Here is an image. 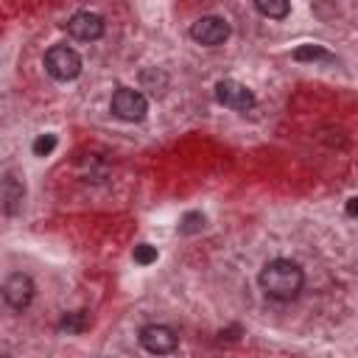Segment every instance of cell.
<instances>
[{"mask_svg": "<svg viewBox=\"0 0 358 358\" xmlns=\"http://www.w3.org/2000/svg\"><path fill=\"white\" fill-rule=\"evenodd\" d=\"M109 109H112L115 117L129 120V123H137V120L145 117L148 101H145L143 92L129 90V87H120V90H115V95H112V101H109Z\"/></svg>", "mask_w": 358, "mask_h": 358, "instance_id": "3957f363", "label": "cell"}, {"mask_svg": "<svg viewBox=\"0 0 358 358\" xmlns=\"http://www.w3.org/2000/svg\"><path fill=\"white\" fill-rule=\"evenodd\" d=\"M294 59L296 62H336V56L327 53L322 45H299L294 50Z\"/></svg>", "mask_w": 358, "mask_h": 358, "instance_id": "7c38bea8", "label": "cell"}, {"mask_svg": "<svg viewBox=\"0 0 358 358\" xmlns=\"http://www.w3.org/2000/svg\"><path fill=\"white\" fill-rule=\"evenodd\" d=\"M45 70L56 81H73L81 73V56L67 45H53L45 53Z\"/></svg>", "mask_w": 358, "mask_h": 358, "instance_id": "7a4b0ae2", "label": "cell"}, {"mask_svg": "<svg viewBox=\"0 0 358 358\" xmlns=\"http://www.w3.org/2000/svg\"><path fill=\"white\" fill-rule=\"evenodd\" d=\"M227 36H229V22L224 17H215V14L201 17L190 25V39L199 42V45H207V48H215V45L227 42Z\"/></svg>", "mask_w": 358, "mask_h": 358, "instance_id": "5b68a950", "label": "cell"}, {"mask_svg": "<svg viewBox=\"0 0 358 358\" xmlns=\"http://www.w3.org/2000/svg\"><path fill=\"white\" fill-rule=\"evenodd\" d=\"M154 260H157V246H151V243H137L134 246V263L151 266Z\"/></svg>", "mask_w": 358, "mask_h": 358, "instance_id": "4fadbf2b", "label": "cell"}, {"mask_svg": "<svg viewBox=\"0 0 358 358\" xmlns=\"http://www.w3.org/2000/svg\"><path fill=\"white\" fill-rule=\"evenodd\" d=\"M201 227H204V215H201V213H187V215L182 218V224H179V232L190 235V232H199Z\"/></svg>", "mask_w": 358, "mask_h": 358, "instance_id": "9a60e30c", "label": "cell"}, {"mask_svg": "<svg viewBox=\"0 0 358 358\" xmlns=\"http://www.w3.org/2000/svg\"><path fill=\"white\" fill-rule=\"evenodd\" d=\"M90 327V313L87 310H73V313H64L59 319V330L64 333H84Z\"/></svg>", "mask_w": 358, "mask_h": 358, "instance_id": "8fae6325", "label": "cell"}, {"mask_svg": "<svg viewBox=\"0 0 358 358\" xmlns=\"http://www.w3.org/2000/svg\"><path fill=\"white\" fill-rule=\"evenodd\" d=\"M53 148H56V134H39L34 140V154L36 157H48Z\"/></svg>", "mask_w": 358, "mask_h": 358, "instance_id": "5bb4252c", "label": "cell"}, {"mask_svg": "<svg viewBox=\"0 0 358 358\" xmlns=\"http://www.w3.org/2000/svg\"><path fill=\"white\" fill-rule=\"evenodd\" d=\"M22 199H25L22 182L11 171H6L3 173V210H6V215H17L22 207Z\"/></svg>", "mask_w": 358, "mask_h": 358, "instance_id": "9c48e42d", "label": "cell"}, {"mask_svg": "<svg viewBox=\"0 0 358 358\" xmlns=\"http://www.w3.org/2000/svg\"><path fill=\"white\" fill-rule=\"evenodd\" d=\"M347 215H358V196L347 201Z\"/></svg>", "mask_w": 358, "mask_h": 358, "instance_id": "2e32d148", "label": "cell"}, {"mask_svg": "<svg viewBox=\"0 0 358 358\" xmlns=\"http://www.w3.org/2000/svg\"><path fill=\"white\" fill-rule=\"evenodd\" d=\"M215 101H218L221 106H227V109L246 112V109L255 106V92H252L246 84L235 81V78H224V81L215 84Z\"/></svg>", "mask_w": 358, "mask_h": 358, "instance_id": "277c9868", "label": "cell"}, {"mask_svg": "<svg viewBox=\"0 0 358 358\" xmlns=\"http://www.w3.org/2000/svg\"><path fill=\"white\" fill-rule=\"evenodd\" d=\"M67 34L81 42H92L103 34V17L95 11H78L67 20Z\"/></svg>", "mask_w": 358, "mask_h": 358, "instance_id": "ba28073f", "label": "cell"}, {"mask_svg": "<svg viewBox=\"0 0 358 358\" xmlns=\"http://www.w3.org/2000/svg\"><path fill=\"white\" fill-rule=\"evenodd\" d=\"M260 288L266 296L277 299V302H291L299 291H302V282H305V274L302 268L294 263V260H285V257H277V260H268L260 271Z\"/></svg>", "mask_w": 358, "mask_h": 358, "instance_id": "6da1fadb", "label": "cell"}, {"mask_svg": "<svg viewBox=\"0 0 358 358\" xmlns=\"http://www.w3.org/2000/svg\"><path fill=\"white\" fill-rule=\"evenodd\" d=\"M3 299L14 308V310H25L34 299V280L22 271L11 274L6 282H3Z\"/></svg>", "mask_w": 358, "mask_h": 358, "instance_id": "52a82bcc", "label": "cell"}, {"mask_svg": "<svg viewBox=\"0 0 358 358\" xmlns=\"http://www.w3.org/2000/svg\"><path fill=\"white\" fill-rule=\"evenodd\" d=\"M255 8L268 20H285L291 11V0H255Z\"/></svg>", "mask_w": 358, "mask_h": 358, "instance_id": "30bf717a", "label": "cell"}, {"mask_svg": "<svg viewBox=\"0 0 358 358\" xmlns=\"http://www.w3.org/2000/svg\"><path fill=\"white\" fill-rule=\"evenodd\" d=\"M140 344L145 352L151 355H165V352H173L176 344H179V336L173 327L168 324H145L140 330Z\"/></svg>", "mask_w": 358, "mask_h": 358, "instance_id": "8992f818", "label": "cell"}]
</instances>
